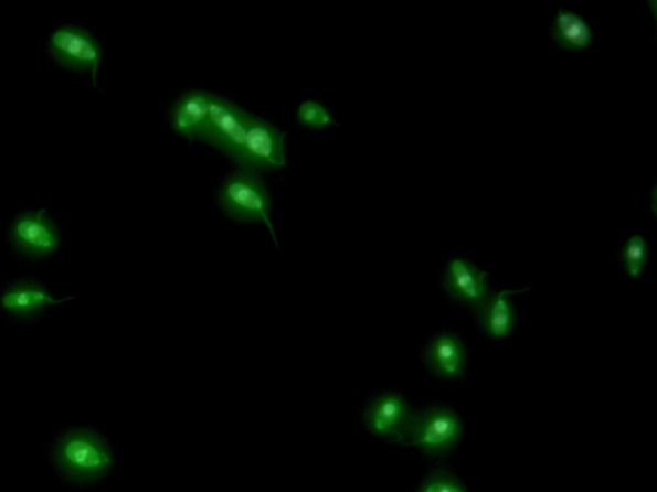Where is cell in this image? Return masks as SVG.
I'll return each mask as SVG.
<instances>
[{
	"label": "cell",
	"instance_id": "obj_2",
	"mask_svg": "<svg viewBox=\"0 0 657 492\" xmlns=\"http://www.w3.org/2000/svg\"><path fill=\"white\" fill-rule=\"evenodd\" d=\"M463 435V419L456 410L434 404L415 410L405 446L415 447L427 457H443L455 450Z\"/></svg>",
	"mask_w": 657,
	"mask_h": 492
},
{
	"label": "cell",
	"instance_id": "obj_8",
	"mask_svg": "<svg viewBox=\"0 0 657 492\" xmlns=\"http://www.w3.org/2000/svg\"><path fill=\"white\" fill-rule=\"evenodd\" d=\"M251 116L234 103L212 95L209 121L201 140L209 142L236 162Z\"/></svg>",
	"mask_w": 657,
	"mask_h": 492
},
{
	"label": "cell",
	"instance_id": "obj_15",
	"mask_svg": "<svg viewBox=\"0 0 657 492\" xmlns=\"http://www.w3.org/2000/svg\"><path fill=\"white\" fill-rule=\"evenodd\" d=\"M619 259L625 275L633 280L640 279L648 260V244L640 234H632L619 250Z\"/></svg>",
	"mask_w": 657,
	"mask_h": 492
},
{
	"label": "cell",
	"instance_id": "obj_10",
	"mask_svg": "<svg viewBox=\"0 0 657 492\" xmlns=\"http://www.w3.org/2000/svg\"><path fill=\"white\" fill-rule=\"evenodd\" d=\"M423 361L434 377L443 381L462 378L466 367L463 340L454 332L435 333L424 347Z\"/></svg>",
	"mask_w": 657,
	"mask_h": 492
},
{
	"label": "cell",
	"instance_id": "obj_1",
	"mask_svg": "<svg viewBox=\"0 0 657 492\" xmlns=\"http://www.w3.org/2000/svg\"><path fill=\"white\" fill-rule=\"evenodd\" d=\"M57 470L70 481H99L113 470L115 457L109 443L99 434L75 428L61 436L53 450Z\"/></svg>",
	"mask_w": 657,
	"mask_h": 492
},
{
	"label": "cell",
	"instance_id": "obj_13",
	"mask_svg": "<svg viewBox=\"0 0 657 492\" xmlns=\"http://www.w3.org/2000/svg\"><path fill=\"white\" fill-rule=\"evenodd\" d=\"M524 290L492 291L485 304L475 313L480 329L494 340L509 338L516 328V307L511 297Z\"/></svg>",
	"mask_w": 657,
	"mask_h": 492
},
{
	"label": "cell",
	"instance_id": "obj_7",
	"mask_svg": "<svg viewBox=\"0 0 657 492\" xmlns=\"http://www.w3.org/2000/svg\"><path fill=\"white\" fill-rule=\"evenodd\" d=\"M442 289L457 304L475 314L486 303L492 289L489 276L468 258L456 256L447 261L442 272Z\"/></svg>",
	"mask_w": 657,
	"mask_h": 492
},
{
	"label": "cell",
	"instance_id": "obj_4",
	"mask_svg": "<svg viewBox=\"0 0 657 492\" xmlns=\"http://www.w3.org/2000/svg\"><path fill=\"white\" fill-rule=\"evenodd\" d=\"M415 410L398 392H380L367 402L362 424L374 438L405 446Z\"/></svg>",
	"mask_w": 657,
	"mask_h": 492
},
{
	"label": "cell",
	"instance_id": "obj_14",
	"mask_svg": "<svg viewBox=\"0 0 657 492\" xmlns=\"http://www.w3.org/2000/svg\"><path fill=\"white\" fill-rule=\"evenodd\" d=\"M550 33L552 41L568 52L587 51L595 39L590 22L581 13L565 7L558 8Z\"/></svg>",
	"mask_w": 657,
	"mask_h": 492
},
{
	"label": "cell",
	"instance_id": "obj_12",
	"mask_svg": "<svg viewBox=\"0 0 657 492\" xmlns=\"http://www.w3.org/2000/svg\"><path fill=\"white\" fill-rule=\"evenodd\" d=\"M211 99L210 93L201 90L186 93L172 108V129L180 137L201 140L209 121Z\"/></svg>",
	"mask_w": 657,
	"mask_h": 492
},
{
	"label": "cell",
	"instance_id": "obj_6",
	"mask_svg": "<svg viewBox=\"0 0 657 492\" xmlns=\"http://www.w3.org/2000/svg\"><path fill=\"white\" fill-rule=\"evenodd\" d=\"M245 171L279 170L287 164L284 135L271 122L251 116L240 157Z\"/></svg>",
	"mask_w": 657,
	"mask_h": 492
},
{
	"label": "cell",
	"instance_id": "obj_9",
	"mask_svg": "<svg viewBox=\"0 0 657 492\" xmlns=\"http://www.w3.org/2000/svg\"><path fill=\"white\" fill-rule=\"evenodd\" d=\"M10 240L22 256L41 259L52 256L60 248L57 227L45 216V211L23 213L14 220Z\"/></svg>",
	"mask_w": 657,
	"mask_h": 492
},
{
	"label": "cell",
	"instance_id": "obj_11",
	"mask_svg": "<svg viewBox=\"0 0 657 492\" xmlns=\"http://www.w3.org/2000/svg\"><path fill=\"white\" fill-rule=\"evenodd\" d=\"M71 299H55L43 285L23 280L6 288L0 296V309L15 320L29 321L36 319L45 309Z\"/></svg>",
	"mask_w": 657,
	"mask_h": 492
},
{
	"label": "cell",
	"instance_id": "obj_16",
	"mask_svg": "<svg viewBox=\"0 0 657 492\" xmlns=\"http://www.w3.org/2000/svg\"><path fill=\"white\" fill-rule=\"evenodd\" d=\"M416 492H468V489L456 474L438 468L425 475Z\"/></svg>",
	"mask_w": 657,
	"mask_h": 492
},
{
	"label": "cell",
	"instance_id": "obj_3",
	"mask_svg": "<svg viewBox=\"0 0 657 492\" xmlns=\"http://www.w3.org/2000/svg\"><path fill=\"white\" fill-rule=\"evenodd\" d=\"M219 204L235 221L264 224L276 243L271 195L255 173L245 170L232 173L221 185Z\"/></svg>",
	"mask_w": 657,
	"mask_h": 492
},
{
	"label": "cell",
	"instance_id": "obj_5",
	"mask_svg": "<svg viewBox=\"0 0 657 492\" xmlns=\"http://www.w3.org/2000/svg\"><path fill=\"white\" fill-rule=\"evenodd\" d=\"M51 57L59 65L68 69L91 73L94 86H97V74L103 60V50L88 31L65 26L54 31L47 44Z\"/></svg>",
	"mask_w": 657,
	"mask_h": 492
},
{
	"label": "cell",
	"instance_id": "obj_17",
	"mask_svg": "<svg viewBox=\"0 0 657 492\" xmlns=\"http://www.w3.org/2000/svg\"><path fill=\"white\" fill-rule=\"evenodd\" d=\"M297 120L308 129H326V127L335 124V118H332L329 109L315 100L300 103L297 110Z\"/></svg>",
	"mask_w": 657,
	"mask_h": 492
}]
</instances>
